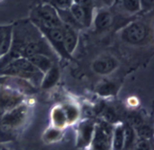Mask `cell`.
<instances>
[{"label": "cell", "mask_w": 154, "mask_h": 150, "mask_svg": "<svg viewBox=\"0 0 154 150\" xmlns=\"http://www.w3.org/2000/svg\"><path fill=\"white\" fill-rule=\"evenodd\" d=\"M123 8L128 14H137L141 11V5L139 0H120Z\"/></svg>", "instance_id": "603a6c76"}, {"label": "cell", "mask_w": 154, "mask_h": 150, "mask_svg": "<svg viewBox=\"0 0 154 150\" xmlns=\"http://www.w3.org/2000/svg\"><path fill=\"white\" fill-rule=\"evenodd\" d=\"M57 12L58 17H60L61 22L63 24L69 25V26H71V27H73V28H75L77 30L83 29L82 27L77 22V20L74 18V17L72 15L70 11H69V9L68 10H57Z\"/></svg>", "instance_id": "ffe728a7"}, {"label": "cell", "mask_w": 154, "mask_h": 150, "mask_svg": "<svg viewBox=\"0 0 154 150\" xmlns=\"http://www.w3.org/2000/svg\"><path fill=\"white\" fill-rule=\"evenodd\" d=\"M63 136V130L58 129L57 127L50 126L47 128L43 134V140L46 142H58Z\"/></svg>", "instance_id": "44dd1931"}, {"label": "cell", "mask_w": 154, "mask_h": 150, "mask_svg": "<svg viewBox=\"0 0 154 150\" xmlns=\"http://www.w3.org/2000/svg\"><path fill=\"white\" fill-rule=\"evenodd\" d=\"M115 1L116 0H95V5L100 8H108L112 6Z\"/></svg>", "instance_id": "83f0119b"}, {"label": "cell", "mask_w": 154, "mask_h": 150, "mask_svg": "<svg viewBox=\"0 0 154 150\" xmlns=\"http://www.w3.org/2000/svg\"><path fill=\"white\" fill-rule=\"evenodd\" d=\"M125 126V143L123 150H133L137 142L138 137L134 127L129 124H124Z\"/></svg>", "instance_id": "d6986e66"}, {"label": "cell", "mask_w": 154, "mask_h": 150, "mask_svg": "<svg viewBox=\"0 0 154 150\" xmlns=\"http://www.w3.org/2000/svg\"><path fill=\"white\" fill-rule=\"evenodd\" d=\"M0 85L17 91L25 97L28 95H33L36 92V87H35L31 82L17 77L0 76Z\"/></svg>", "instance_id": "9c48e42d"}, {"label": "cell", "mask_w": 154, "mask_h": 150, "mask_svg": "<svg viewBox=\"0 0 154 150\" xmlns=\"http://www.w3.org/2000/svg\"><path fill=\"white\" fill-rule=\"evenodd\" d=\"M30 20L38 29L60 28L62 25L57 10L49 3L36 6L32 11Z\"/></svg>", "instance_id": "7a4b0ae2"}, {"label": "cell", "mask_w": 154, "mask_h": 150, "mask_svg": "<svg viewBox=\"0 0 154 150\" xmlns=\"http://www.w3.org/2000/svg\"><path fill=\"white\" fill-rule=\"evenodd\" d=\"M61 107L63 111H64V114L66 117L67 125H73L76 122H78L79 116H81V111H79V108L76 104L72 103H66L62 104Z\"/></svg>", "instance_id": "ac0fdd59"}, {"label": "cell", "mask_w": 154, "mask_h": 150, "mask_svg": "<svg viewBox=\"0 0 154 150\" xmlns=\"http://www.w3.org/2000/svg\"><path fill=\"white\" fill-rule=\"evenodd\" d=\"M149 37V26L141 20L132 21L121 31V38L130 45H144Z\"/></svg>", "instance_id": "3957f363"}, {"label": "cell", "mask_w": 154, "mask_h": 150, "mask_svg": "<svg viewBox=\"0 0 154 150\" xmlns=\"http://www.w3.org/2000/svg\"><path fill=\"white\" fill-rule=\"evenodd\" d=\"M133 150H152L150 140L146 139H138Z\"/></svg>", "instance_id": "484cf974"}, {"label": "cell", "mask_w": 154, "mask_h": 150, "mask_svg": "<svg viewBox=\"0 0 154 150\" xmlns=\"http://www.w3.org/2000/svg\"><path fill=\"white\" fill-rule=\"evenodd\" d=\"M125 143V126L123 124L114 125L111 150H123Z\"/></svg>", "instance_id": "2e32d148"}, {"label": "cell", "mask_w": 154, "mask_h": 150, "mask_svg": "<svg viewBox=\"0 0 154 150\" xmlns=\"http://www.w3.org/2000/svg\"><path fill=\"white\" fill-rule=\"evenodd\" d=\"M13 42V25L0 26V60L10 53Z\"/></svg>", "instance_id": "4fadbf2b"}, {"label": "cell", "mask_w": 154, "mask_h": 150, "mask_svg": "<svg viewBox=\"0 0 154 150\" xmlns=\"http://www.w3.org/2000/svg\"><path fill=\"white\" fill-rule=\"evenodd\" d=\"M29 113V104L24 101L15 108L4 113L0 119V128L5 132H13L19 129L27 121Z\"/></svg>", "instance_id": "277c9868"}, {"label": "cell", "mask_w": 154, "mask_h": 150, "mask_svg": "<svg viewBox=\"0 0 154 150\" xmlns=\"http://www.w3.org/2000/svg\"><path fill=\"white\" fill-rule=\"evenodd\" d=\"M43 75L26 57H17L0 67V76L17 77L28 80L35 87H40Z\"/></svg>", "instance_id": "6da1fadb"}, {"label": "cell", "mask_w": 154, "mask_h": 150, "mask_svg": "<svg viewBox=\"0 0 154 150\" xmlns=\"http://www.w3.org/2000/svg\"><path fill=\"white\" fill-rule=\"evenodd\" d=\"M118 60L113 56L108 55V54L98 57L92 63L93 71L100 76H107V75L113 73L118 68Z\"/></svg>", "instance_id": "30bf717a"}, {"label": "cell", "mask_w": 154, "mask_h": 150, "mask_svg": "<svg viewBox=\"0 0 154 150\" xmlns=\"http://www.w3.org/2000/svg\"><path fill=\"white\" fill-rule=\"evenodd\" d=\"M28 60L42 74H45L55 64V60H56L48 56L43 55V54H36V55L30 57Z\"/></svg>", "instance_id": "5bb4252c"}, {"label": "cell", "mask_w": 154, "mask_h": 150, "mask_svg": "<svg viewBox=\"0 0 154 150\" xmlns=\"http://www.w3.org/2000/svg\"><path fill=\"white\" fill-rule=\"evenodd\" d=\"M112 22L113 17L106 8H99L97 12L94 13L92 24L98 32H103L109 29Z\"/></svg>", "instance_id": "7c38bea8"}, {"label": "cell", "mask_w": 154, "mask_h": 150, "mask_svg": "<svg viewBox=\"0 0 154 150\" xmlns=\"http://www.w3.org/2000/svg\"><path fill=\"white\" fill-rule=\"evenodd\" d=\"M51 122L52 126L57 127L58 129H64L67 126V121L61 105L55 106L51 111Z\"/></svg>", "instance_id": "e0dca14e"}, {"label": "cell", "mask_w": 154, "mask_h": 150, "mask_svg": "<svg viewBox=\"0 0 154 150\" xmlns=\"http://www.w3.org/2000/svg\"><path fill=\"white\" fill-rule=\"evenodd\" d=\"M48 3L57 10H68L74 3V0H48Z\"/></svg>", "instance_id": "cb8c5ba5"}, {"label": "cell", "mask_w": 154, "mask_h": 150, "mask_svg": "<svg viewBox=\"0 0 154 150\" xmlns=\"http://www.w3.org/2000/svg\"><path fill=\"white\" fill-rule=\"evenodd\" d=\"M96 121L91 119H85L78 122L76 129V145L79 149L90 147L93 138Z\"/></svg>", "instance_id": "52a82bcc"}, {"label": "cell", "mask_w": 154, "mask_h": 150, "mask_svg": "<svg viewBox=\"0 0 154 150\" xmlns=\"http://www.w3.org/2000/svg\"><path fill=\"white\" fill-rule=\"evenodd\" d=\"M25 99V96L17 91L0 85V106L4 113L23 103Z\"/></svg>", "instance_id": "ba28073f"}, {"label": "cell", "mask_w": 154, "mask_h": 150, "mask_svg": "<svg viewBox=\"0 0 154 150\" xmlns=\"http://www.w3.org/2000/svg\"><path fill=\"white\" fill-rule=\"evenodd\" d=\"M114 124L105 121L96 122L90 150H111Z\"/></svg>", "instance_id": "5b68a950"}, {"label": "cell", "mask_w": 154, "mask_h": 150, "mask_svg": "<svg viewBox=\"0 0 154 150\" xmlns=\"http://www.w3.org/2000/svg\"><path fill=\"white\" fill-rule=\"evenodd\" d=\"M77 29L73 27L63 24L61 25V32H62V38H63V45L66 52L70 56L73 55L78 46L79 42V33Z\"/></svg>", "instance_id": "8fae6325"}, {"label": "cell", "mask_w": 154, "mask_h": 150, "mask_svg": "<svg viewBox=\"0 0 154 150\" xmlns=\"http://www.w3.org/2000/svg\"><path fill=\"white\" fill-rule=\"evenodd\" d=\"M60 78V70L55 63L48 71L43 75V78L40 83V87L44 90L51 89L57 83Z\"/></svg>", "instance_id": "9a60e30c"}, {"label": "cell", "mask_w": 154, "mask_h": 150, "mask_svg": "<svg viewBox=\"0 0 154 150\" xmlns=\"http://www.w3.org/2000/svg\"><path fill=\"white\" fill-rule=\"evenodd\" d=\"M97 93L102 97H110L117 93V87L114 82L103 81L98 85Z\"/></svg>", "instance_id": "7402d4cb"}, {"label": "cell", "mask_w": 154, "mask_h": 150, "mask_svg": "<svg viewBox=\"0 0 154 150\" xmlns=\"http://www.w3.org/2000/svg\"><path fill=\"white\" fill-rule=\"evenodd\" d=\"M74 4L86 11H91V12H95V8H96L95 0H74Z\"/></svg>", "instance_id": "d4e9b609"}, {"label": "cell", "mask_w": 154, "mask_h": 150, "mask_svg": "<svg viewBox=\"0 0 154 150\" xmlns=\"http://www.w3.org/2000/svg\"><path fill=\"white\" fill-rule=\"evenodd\" d=\"M43 36L48 41V43L52 47V49L55 51L57 56H60L65 60H71L72 56H70L66 52L64 45H63L62 32L61 27L60 28H51V29H38Z\"/></svg>", "instance_id": "8992f818"}, {"label": "cell", "mask_w": 154, "mask_h": 150, "mask_svg": "<svg viewBox=\"0 0 154 150\" xmlns=\"http://www.w3.org/2000/svg\"><path fill=\"white\" fill-rule=\"evenodd\" d=\"M141 5V11L144 12H149L153 9L154 0H139Z\"/></svg>", "instance_id": "4316f807"}]
</instances>
